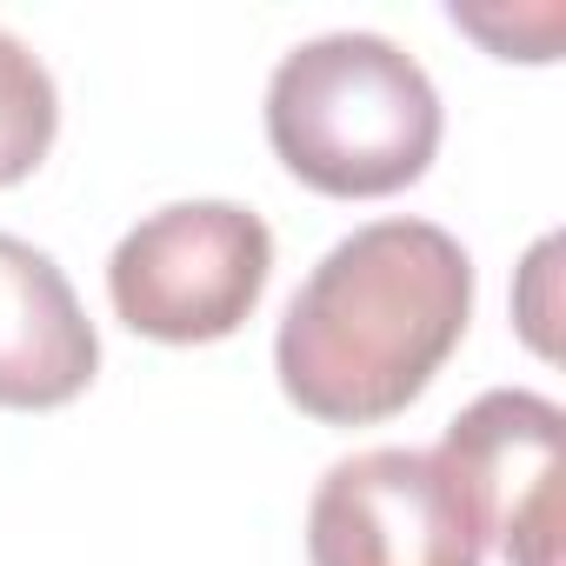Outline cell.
<instances>
[{"mask_svg": "<svg viewBox=\"0 0 566 566\" xmlns=\"http://www.w3.org/2000/svg\"><path fill=\"white\" fill-rule=\"evenodd\" d=\"M473 321V260L433 220H367L321 253L273 340L280 394L327 427L407 413Z\"/></svg>", "mask_w": 566, "mask_h": 566, "instance_id": "6da1fadb", "label": "cell"}, {"mask_svg": "<svg viewBox=\"0 0 566 566\" xmlns=\"http://www.w3.org/2000/svg\"><path fill=\"white\" fill-rule=\"evenodd\" d=\"M266 140L301 187L380 200L413 187L440 154V94L387 34H314L266 81Z\"/></svg>", "mask_w": 566, "mask_h": 566, "instance_id": "7a4b0ae2", "label": "cell"}, {"mask_svg": "<svg viewBox=\"0 0 566 566\" xmlns=\"http://www.w3.org/2000/svg\"><path fill=\"white\" fill-rule=\"evenodd\" d=\"M273 233L240 200H174L107 260L114 314L160 347H207L247 327L266 294Z\"/></svg>", "mask_w": 566, "mask_h": 566, "instance_id": "3957f363", "label": "cell"}, {"mask_svg": "<svg viewBox=\"0 0 566 566\" xmlns=\"http://www.w3.org/2000/svg\"><path fill=\"white\" fill-rule=\"evenodd\" d=\"M314 566H480L486 539L433 453L367 447L334 460L307 506Z\"/></svg>", "mask_w": 566, "mask_h": 566, "instance_id": "277c9868", "label": "cell"}, {"mask_svg": "<svg viewBox=\"0 0 566 566\" xmlns=\"http://www.w3.org/2000/svg\"><path fill=\"white\" fill-rule=\"evenodd\" d=\"M433 460L467 493L480 539H493L506 566H559L566 413L546 394H526V387L480 394L447 427Z\"/></svg>", "mask_w": 566, "mask_h": 566, "instance_id": "5b68a950", "label": "cell"}, {"mask_svg": "<svg viewBox=\"0 0 566 566\" xmlns=\"http://www.w3.org/2000/svg\"><path fill=\"white\" fill-rule=\"evenodd\" d=\"M101 334L67 273L21 233H0V407L48 413L94 387Z\"/></svg>", "mask_w": 566, "mask_h": 566, "instance_id": "8992f818", "label": "cell"}, {"mask_svg": "<svg viewBox=\"0 0 566 566\" xmlns=\"http://www.w3.org/2000/svg\"><path fill=\"white\" fill-rule=\"evenodd\" d=\"M61 134V94L48 61L0 28V187H21Z\"/></svg>", "mask_w": 566, "mask_h": 566, "instance_id": "52a82bcc", "label": "cell"}]
</instances>
